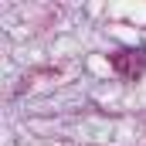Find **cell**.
<instances>
[{
    "mask_svg": "<svg viewBox=\"0 0 146 146\" xmlns=\"http://www.w3.org/2000/svg\"><path fill=\"white\" fill-rule=\"evenodd\" d=\"M112 68L122 75V78L133 82V78L146 68V54L143 51H115V54H112Z\"/></svg>",
    "mask_w": 146,
    "mask_h": 146,
    "instance_id": "6da1fadb",
    "label": "cell"
}]
</instances>
